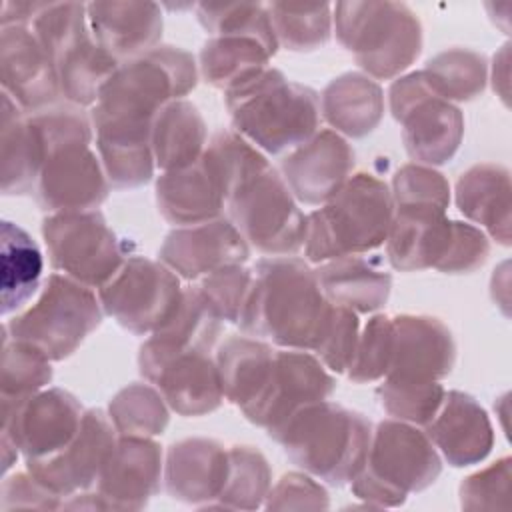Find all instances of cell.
Segmentation results:
<instances>
[{"label": "cell", "instance_id": "5b68a950", "mask_svg": "<svg viewBox=\"0 0 512 512\" xmlns=\"http://www.w3.org/2000/svg\"><path fill=\"white\" fill-rule=\"evenodd\" d=\"M304 472L344 486L366 462L372 422L330 400L312 402L268 432Z\"/></svg>", "mask_w": 512, "mask_h": 512}, {"label": "cell", "instance_id": "1f68e13d", "mask_svg": "<svg viewBox=\"0 0 512 512\" xmlns=\"http://www.w3.org/2000/svg\"><path fill=\"white\" fill-rule=\"evenodd\" d=\"M154 164L162 172L194 164L206 150L208 132L198 108L186 98L168 102L152 122Z\"/></svg>", "mask_w": 512, "mask_h": 512}, {"label": "cell", "instance_id": "816d5d0a", "mask_svg": "<svg viewBox=\"0 0 512 512\" xmlns=\"http://www.w3.org/2000/svg\"><path fill=\"white\" fill-rule=\"evenodd\" d=\"M0 508H34V510H56L62 508V500L50 488H46L34 474L14 472L4 476L0 486Z\"/></svg>", "mask_w": 512, "mask_h": 512}, {"label": "cell", "instance_id": "6da1fadb", "mask_svg": "<svg viewBox=\"0 0 512 512\" xmlns=\"http://www.w3.org/2000/svg\"><path fill=\"white\" fill-rule=\"evenodd\" d=\"M252 270V290L238 320L242 332L280 348L314 352L334 304L308 260L266 256Z\"/></svg>", "mask_w": 512, "mask_h": 512}, {"label": "cell", "instance_id": "c3c4849f", "mask_svg": "<svg viewBox=\"0 0 512 512\" xmlns=\"http://www.w3.org/2000/svg\"><path fill=\"white\" fill-rule=\"evenodd\" d=\"M328 506V492L308 472L284 474L264 500V508L268 510H326Z\"/></svg>", "mask_w": 512, "mask_h": 512}, {"label": "cell", "instance_id": "30bf717a", "mask_svg": "<svg viewBox=\"0 0 512 512\" xmlns=\"http://www.w3.org/2000/svg\"><path fill=\"white\" fill-rule=\"evenodd\" d=\"M228 220L264 256H296L304 248L306 216L268 160L250 170L226 198Z\"/></svg>", "mask_w": 512, "mask_h": 512}, {"label": "cell", "instance_id": "74e56055", "mask_svg": "<svg viewBox=\"0 0 512 512\" xmlns=\"http://www.w3.org/2000/svg\"><path fill=\"white\" fill-rule=\"evenodd\" d=\"M196 18L200 26L212 36H242L256 40L270 52V56H274L280 48L266 4L200 2L196 4Z\"/></svg>", "mask_w": 512, "mask_h": 512}, {"label": "cell", "instance_id": "7a4b0ae2", "mask_svg": "<svg viewBox=\"0 0 512 512\" xmlns=\"http://www.w3.org/2000/svg\"><path fill=\"white\" fill-rule=\"evenodd\" d=\"M196 82V60L178 46H156L120 62L90 110L96 136L152 138L156 114L192 92Z\"/></svg>", "mask_w": 512, "mask_h": 512}, {"label": "cell", "instance_id": "cb8c5ba5", "mask_svg": "<svg viewBox=\"0 0 512 512\" xmlns=\"http://www.w3.org/2000/svg\"><path fill=\"white\" fill-rule=\"evenodd\" d=\"M452 222L446 210L432 204L394 206V218L386 236V256L394 270L416 272L438 266L450 236Z\"/></svg>", "mask_w": 512, "mask_h": 512}, {"label": "cell", "instance_id": "7c38bea8", "mask_svg": "<svg viewBox=\"0 0 512 512\" xmlns=\"http://www.w3.org/2000/svg\"><path fill=\"white\" fill-rule=\"evenodd\" d=\"M388 104L402 124L404 148L412 160L434 166L456 154L464 134L462 112L432 90L422 70L394 80Z\"/></svg>", "mask_w": 512, "mask_h": 512}, {"label": "cell", "instance_id": "f907efd6", "mask_svg": "<svg viewBox=\"0 0 512 512\" xmlns=\"http://www.w3.org/2000/svg\"><path fill=\"white\" fill-rule=\"evenodd\" d=\"M510 488V460L488 466L482 472L468 476L460 484V504L462 508H498L504 506Z\"/></svg>", "mask_w": 512, "mask_h": 512}, {"label": "cell", "instance_id": "5bb4252c", "mask_svg": "<svg viewBox=\"0 0 512 512\" xmlns=\"http://www.w3.org/2000/svg\"><path fill=\"white\" fill-rule=\"evenodd\" d=\"M138 368L180 416L210 414L224 400L216 360L208 350H170L148 338L140 346Z\"/></svg>", "mask_w": 512, "mask_h": 512}, {"label": "cell", "instance_id": "2e32d148", "mask_svg": "<svg viewBox=\"0 0 512 512\" xmlns=\"http://www.w3.org/2000/svg\"><path fill=\"white\" fill-rule=\"evenodd\" d=\"M84 408L64 388H42L22 402L2 408V428L26 460L60 452L78 434Z\"/></svg>", "mask_w": 512, "mask_h": 512}, {"label": "cell", "instance_id": "ffe728a7", "mask_svg": "<svg viewBox=\"0 0 512 512\" xmlns=\"http://www.w3.org/2000/svg\"><path fill=\"white\" fill-rule=\"evenodd\" d=\"M354 150L334 130H318L282 160V178L296 200L316 206L328 202L352 176Z\"/></svg>", "mask_w": 512, "mask_h": 512}, {"label": "cell", "instance_id": "60d3db41", "mask_svg": "<svg viewBox=\"0 0 512 512\" xmlns=\"http://www.w3.org/2000/svg\"><path fill=\"white\" fill-rule=\"evenodd\" d=\"M278 46L292 52H312L332 34L330 4H266Z\"/></svg>", "mask_w": 512, "mask_h": 512}, {"label": "cell", "instance_id": "e0dca14e", "mask_svg": "<svg viewBox=\"0 0 512 512\" xmlns=\"http://www.w3.org/2000/svg\"><path fill=\"white\" fill-rule=\"evenodd\" d=\"M116 440L110 416L92 408L84 412L80 430L68 446L52 456L26 460V470L60 498H70L96 486Z\"/></svg>", "mask_w": 512, "mask_h": 512}, {"label": "cell", "instance_id": "f1b7e54d", "mask_svg": "<svg viewBox=\"0 0 512 512\" xmlns=\"http://www.w3.org/2000/svg\"><path fill=\"white\" fill-rule=\"evenodd\" d=\"M318 284L330 304L356 314H370L386 304L392 276L376 254H352L318 264Z\"/></svg>", "mask_w": 512, "mask_h": 512}, {"label": "cell", "instance_id": "4dcf8cb0", "mask_svg": "<svg viewBox=\"0 0 512 512\" xmlns=\"http://www.w3.org/2000/svg\"><path fill=\"white\" fill-rule=\"evenodd\" d=\"M460 212L484 226L500 244H510V178L504 166L476 164L456 182Z\"/></svg>", "mask_w": 512, "mask_h": 512}, {"label": "cell", "instance_id": "bcb514c9", "mask_svg": "<svg viewBox=\"0 0 512 512\" xmlns=\"http://www.w3.org/2000/svg\"><path fill=\"white\" fill-rule=\"evenodd\" d=\"M390 192L394 198V206L432 204L446 210L450 202V186L444 174L418 162L404 164L394 174Z\"/></svg>", "mask_w": 512, "mask_h": 512}, {"label": "cell", "instance_id": "f6af8a7d", "mask_svg": "<svg viewBox=\"0 0 512 512\" xmlns=\"http://www.w3.org/2000/svg\"><path fill=\"white\" fill-rule=\"evenodd\" d=\"M252 282L254 270L244 264H234L200 278L196 288L222 322L238 324L252 290Z\"/></svg>", "mask_w": 512, "mask_h": 512}, {"label": "cell", "instance_id": "f5cc1de1", "mask_svg": "<svg viewBox=\"0 0 512 512\" xmlns=\"http://www.w3.org/2000/svg\"><path fill=\"white\" fill-rule=\"evenodd\" d=\"M46 2H2L0 26H32Z\"/></svg>", "mask_w": 512, "mask_h": 512}, {"label": "cell", "instance_id": "ee69618b", "mask_svg": "<svg viewBox=\"0 0 512 512\" xmlns=\"http://www.w3.org/2000/svg\"><path fill=\"white\" fill-rule=\"evenodd\" d=\"M392 354V316L374 314L358 334L354 356L346 374L356 384L382 380L390 366Z\"/></svg>", "mask_w": 512, "mask_h": 512}, {"label": "cell", "instance_id": "ba28073f", "mask_svg": "<svg viewBox=\"0 0 512 512\" xmlns=\"http://www.w3.org/2000/svg\"><path fill=\"white\" fill-rule=\"evenodd\" d=\"M338 42L372 80H390L422 52V24L402 2H338L332 6Z\"/></svg>", "mask_w": 512, "mask_h": 512}, {"label": "cell", "instance_id": "8992f818", "mask_svg": "<svg viewBox=\"0 0 512 512\" xmlns=\"http://www.w3.org/2000/svg\"><path fill=\"white\" fill-rule=\"evenodd\" d=\"M394 218V198L388 184L360 172L320 208L306 216L304 256L324 264L352 254H368L386 242Z\"/></svg>", "mask_w": 512, "mask_h": 512}, {"label": "cell", "instance_id": "3957f363", "mask_svg": "<svg viewBox=\"0 0 512 512\" xmlns=\"http://www.w3.org/2000/svg\"><path fill=\"white\" fill-rule=\"evenodd\" d=\"M46 146L36 186V202L48 212L96 210L108 196L110 182L100 156L90 148L92 120L80 106H52L30 114Z\"/></svg>", "mask_w": 512, "mask_h": 512}, {"label": "cell", "instance_id": "9c48e42d", "mask_svg": "<svg viewBox=\"0 0 512 512\" xmlns=\"http://www.w3.org/2000/svg\"><path fill=\"white\" fill-rule=\"evenodd\" d=\"M104 316L94 288L54 272L44 282L36 302L4 322L10 338L20 340L50 362L72 356L80 344L100 326Z\"/></svg>", "mask_w": 512, "mask_h": 512}, {"label": "cell", "instance_id": "83f0119b", "mask_svg": "<svg viewBox=\"0 0 512 512\" xmlns=\"http://www.w3.org/2000/svg\"><path fill=\"white\" fill-rule=\"evenodd\" d=\"M46 146L40 128L8 94L0 104V190L4 196L34 194Z\"/></svg>", "mask_w": 512, "mask_h": 512}, {"label": "cell", "instance_id": "8d00e7d4", "mask_svg": "<svg viewBox=\"0 0 512 512\" xmlns=\"http://www.w3.org/2000/svg\"><path fill=\"white\" fill-rule=\"evenodd\" d=\"M272 472L264 454L252 446L228 448V472L218 498L208 508L256 510L270 492Z\"/></svg>", "mask_w": 512, "mask_h": 512}, {"label": "cell", "instance_id": "681fc988", "mask_svg": "<svg viewBox=\"0 0 512 512\" xmlns=\"http://www.w3.org/2000/svg\"><path fill=\"white\" fill-rule=\"evenodd\" d=\"M490 252V244L486 234L464 222H452V236L448 248L438 262L436 270L446 274H466L480 268Z\"/></svg>", "mask_w": 512, "mask_h": 512}, {"label": "cell", "instance_id": "9a60e30c", "mask_svg": "<svg viewBox=\"0 0 512 512\" xmlns=\"http://www.w3.org/2000/svg\"><path fill=\"white\" fill-rule=\"evenodd\" d=\"M336 388L330 370L308 350L282 348L274 352L272 368L258 396L242 408L248 422L274 430L300 408L328 400Z\"/></svg>", "mask_w": 512, "mask_h": 512}, {"label": "cell", "instance_id": "4316f807", "mask_svg": "<svg viewBox=\"0 0 512 512\" xmlns=\"http://www.w3.org/2000/svg\"><path fill=\"white\" fill-rule=\"evenodd\" d=\"M86 16L94 40L118 62L156 48L162 38L156 2H88Z\"/></svg>", "mask_w": 512, "mask_h": 512}, {"label": "cell", "instance_id": "f35d334b", "mask_svg": "<svg viewBox=\"0 0 512 512\" xmlns=\"http://www.w3.org/2000/svg\"><path fill=\"white\" fill-rule=\"evenodd\" d=\"M422 72L432 90L448 102L472 100L486 84V60L480 52L468 48L438 52L426 62Z\"/></svg>", "mask_w": 512, "mask_h": 512}, {"label": "cell", "instance_id": "ab89813d", "mask_svg": "<svg viewBox=\"0 0 512 512\" xmlns=\"http://www.w3.org/2000/svg\"><path fill=\"white\" fill-rule=\"evenodd\" d=\"M52 380L50 360L36 348L10 338L2 328L0 406L8 408L36 394Z\"/></svg>", "mask_w": 512, "mask_h": 512}, {"label": "cell", "instance_id": "836d02e7", "mask_svg": "<svg viewBox=\"0 0 512 512\" xmlns=\"http://www.w3.org/2000/svg\"><path fill=\"white\" fill-rule=\"evenodd\" d=\"M44 258L36 240L18 224L0 226V288L2 316L20 310L40 288Z\"/></svg>", "mask_w": 512, "mask_h": 512}, {"label": "cell", "instance_id": "ac0fdd59", "mask_svg": "<svg viewBox=\"0 0 512 512\" xmlns=\"http://www.w3.org/2000/svg\"><path fill=\"white\" fill-rule=\"evenodd\" d=\"M456 342L448 326L424 314L392 316V354L384 378L440 382L452 372Z\"/></svg>", "mask_w": 512, "mask_h": 512}, {"label": "cell", "instance_id": "52a82bcc", "mask_svg": "<svg viewBox=\"0 0 512 512\" xmlns=\"http://www.w3.org/2000/svg\"><path fill=\"white\" fill-rule=\"evenodd\" d=\"M442 472V458L424 430L402 420H382L372 428L364 466L352 478V494L376 508L402 506Z\"/></svg>", "mask_w": 512, "mask_h": 512}, {"label": "cell", "instance_id": "7402d4cb", "mask_svg": "<svg viewBox=\"0 0 512 512\" xmlns=\"http://www.w3.org/2000/svg\"><path fill=\"white\" fill-rule=\"evenodd\" d=\"M0 82L24 112L52 108L60 94L54 64L30 26H8L0 34Z\"/></svg>", "mask_w": 512, "mask_h": 512}, {"label": "cell", "instance_id": "b9f144b4", "mask_svg": "<svg viewBox=\"0 0 512 512\" xmlns=\"http://www.w3.org/2000/svg\"><path fill=\"white\" fill-rule=\"evenodd\" d=\"M108 416L122 436L152 438L168 426V404L162 394L148 384L134 382L122 388L108 406Z\"/></svg>", "mask_w": 512, "mask_h": 512}, {"label": "cell", "instance_id": "44dd1931", "mask_svg": "<svg viewBox=\"0 0 512 512\" xmlns=\"http://www.w3.org/2000/svg\"><path fill=\"white\" fill-rule=\"evenodd\" d=\"M162 480L160 444L144 436L118 434L96 482V494L106 510H140L160 490Z\"/></svg>", "mask_w": 512, "mask_h": 512}, {"label": "cell", "instance_id": "7dc6e473", "mask_svg": "<svg viewBox=\"0 0 512 512\" xmlns=\"http://www.w3.org/2000/svg\"><path fill=\"white\" fill-rule=\"evenodd\" d=\"M358 334H360L358 314L348 308L334 306L332 314L328 318V324H326L312 354H316L318 360L330 372L342 374V372H346V368L354 356Z\"/></svg>", "mask_w": 512, "mask_h": 512}, {"label": "cell", "instance_id": "7bdbcfd3", "mask_svg": "<svg viewBox=\"0 0 512 512\" xmlns=\"http://www.w3.org/2000/svg\"><path fill=\"white\" fill-rule=\"evenodd\" d=\"M444 386L440 382H406L388 380L376 388L380 406L394 418L414 426H426L438 412L444 400Z\"/></svg>", "mask_w": 512, "mask_h": 512}, {"label": "cell", "instance_id": "e575fe53", "mask_svg": "<svg viewBox=\"0 0 512 512\" xmlns=\"http://www.w3.org/2000/svg\"><path fill=\"white\" fill-rule=\"evenodd\" d=\"M120 62L106 52L88 32L74 42L54 64L60 94L74 106H94L100 90L112 78Z\"/></svg>", "mask_w": 512, "mask_h": 512}, {"label": "cell", "instance_id": "d4e9b609", "mask_svg": "<svg viewBox=\"0 0 512 512\" xmlns=\"http://www.w3.org/2000/svg\"><path fill=\"white\" fill-rule=\"evenodd\" d=\"M424 432L454 468L478 464L490 454L494 444L488 414L470 394L460 390L444 394L438 412L424 426Z\"/></svg>", "mask_w": 512, "mask_h": 512}, {"label": "cell", "instance_id": "d590c367", "mask_svg": "<svg viewBox=\"0 0 512 512\" xmlns=\"http://www.w3.org/2000/svg\"><path fill=\"white\" fill-rule=\"evenodd\" d=\"M270 52L256 40L242 36H212L198 56V70L206 84L232 90L268 68Z\"/></svg>", "mask_w": 512, "mask_h": 512}, {"label": "cell", "instance_id": "4fadbf2b", "mask_svg": "<svg viewBox=\"0 0 512 512\" xmlns=\"http://www.w3.org/2000/svg\"><path fill=\"white\" fill-rule=\"evenodd\" d=\"M182 292L180 276L164 262L134 254L98 290V298L104 314L142 336L156 332L174 316Z\"/></svg>", "mask_w": 512, "mask_h": 512}, {"label": "cell", "instance_id": "8fae6325", "mask_svg": "<svg viewBox=\"0 0 512 512\" xmlns=\"http://www.w3.org/2000/svg\"><path fill=\"white\" fill-rule=\"evenodd\" d=\"M42 238L56 272L96 290L128 258L100 210L48 214L42 220Z\"/></svg>", "mask_w": 512, "mask_h": 512}, {"label": "cell", "instance_id": "603a6c76", "mask_svg": "<svg viewBox=\"0 0 512 512\" xmlns=\"http://www.w3.org/2000/svg\"><path fill=\"white\" fill-rule=\"evenodd\" d=\"M156 206L162 218L180 228L222 216L226 188L208 150L190 166L162 172L156 180Z\"/></svg>", "mask_w": 512, "mask_h": 512}, {"label": "cell", "instance_id": "f546056e", "mask_svg": "<svg viewBox=\"0 0 512 512\" xmlns=\"http://www.w3.org/2000/svg\"><path fill=\"white\" fill-rule=\"evenodd\" d=\"M320 114L334 132L350 138H364L382 120V88L366 74L346 72L322 90Z\"/></svg>", "mask_w": 512, "mask_h": 512}, {"label": "cell", "instance_id": "277c9868", "mask_svg": "<svg viewBox=\"0 0 512 512\" xmlns=\"http://www.w3.org/2000/svg\"><path fill=\"white\" fill-rule=\"evenodd\" d=\"M234 132L260 152L278 156L310 140L320 126V96L310 86L290 82L278 68L224 92Z\"/></svg>", "mask_w": 512, "mask_h": 512}, {"label": "cell", "instance_id": "d6986e66", "mask_svg": "<svg viewBox=\"0 0 512 512\" xmlns=\"http://www.w3.org/2000/svg\"><path fill=\"white\" fill-rule=\"evenodd\" d=\"M250 246L228 218L174 228L162 242L158 258L180 278H200L234 264H244Z\"/></svg>", "mask_w": 512, "mask_h": 512}, {"label": "cell", "instance_id": "db71d44e", "mask_svg": "<svg viewBox=\"0 0 512 512\" xmlns=\"http://www.w3.org/2000/svg\"><path fill=\"white\" fill-rule=\"evenodd\" d=\"M0 448H2V474L6 476V472L10 470V466L16 462V458H18V448H16V444L6 436V434H2L0 432Z\"/></svg>", "mask_w": 512, "mask_h": 512}, {"label": "cell", "instance_id": "d6a6232c", "mask_svg": "<svg viewBox=\"0 0 512 512\" xmlns=\"http://www.w3.org/2000/svg\"><path fill=\"white\" fill-rule=\"evenodd\" d=\"M274 352L268 342L248 334L226 338L214 356L224 400L246 408L266 384Z\"/></svg>", "mask_w": 512, "mask_h": 512}, {"label": "cell", "instance_id": "484cf974", "mask_svg": "<svg viewBox=\"0 0 512 512\" xmlns=\"http://www.w3.org/2000/svg\"><path fill=\"white\" fill-rule=\"evenodd\" d=\"M228 448L212 438L174 442L164 460V488L180 502L210 506L226 480Z\"/></svg>", "mask_w": 512, "mask_h": 512}]
</instances>
